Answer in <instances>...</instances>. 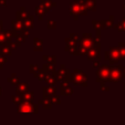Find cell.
I'll list each match as a JSON object with an SVG mask.
<instances>
[{"instance_id":"22","label":"cell","mask_w":125,"mask_h":125,"mask_svg":"<svg viewBox=\"0 0 125 125\" xmlns=\"http://www.w3.org/2000/svg\"><path fill=\"white\" fill-rule=\"evenodd\" d=\"M33 45H34V51H42L43 50V41L39 38H34L33 41Z\"/></svg>"},{"instance_id":"21","label":"cell","mask_w":125,"mask_h":125,"mask_svg":"<svg viewBox=\"0 0 125 125\" xmlns=\"http://www.w3.org/2000/svg\"><path fill=\"white\" fill-rule=\"evenodd\" d=\"M42 69L46 72V73H52L56 71V64H52V63H44Z\"/></svg>"},{"instance_id":"16","label":"cell","mask_w":125,"mask_h":125,"mask_svg":"<svg viewBox=\"0 0 125 125\" xmlns=\"http://www.w3.org/2000/svg\"><path fill=\"white\" fill-rule=\"evenodd\" d=\"M82 3L85 5L88 11H96L97 0H83Z\"/></svg>"},{"instance_id":"11","label":"cell","mask_w":125,"mask_h":125,"mask_svg":"<svg viewBox=\"0 0 125 125\" xmlns=\"http://www.w3.org/2000/svg\"><path fill=\"white\" fill-rule=\"evenodd\" d=\"M100 23H101L102 29L111 28L114 25V17L113 16H110V18L108 20H100Z\"/></svg>"},{"instance_id":"9","label":"cell","mask_w":125,"mask_h":125,"mask_svg":"<svg viewBox=\"0 0 125 125\" xmlns=\"http://www.w3.org/2000/svg\"><path fill=\"white\" fill-rule=\"evenodd\" d=\"M57 79L59 81H70V72L65 67V64L62 63L60 65V69L57 71Z\"/></svg>"},{"instance_id":"8","label":"cell","mask_w":125,"mask_h":125,"mask_svg":"<svg viewBox=\"0 0 125 125\" xmlns=\"http://www.w3.org/2000/svg\"><path fill=\"white\" fill-rule=\"evenodd\" d=\"M97 82H106L109 81V67L106 63L102 64L98 67V70L96 72Z\"/></svg>"},{"instance_id":"19","label":"cell","mask_w":125,"mask_h":125,"mask_svg":"<svg viewBox=\"0 0 125 125\" xmlns=\"http://www.w3.org/2000/svg\"><path fill=\"white\" fill-rule=\"evenodd\" d=\"M113 28H115L118 32H125V17L116 24L113 25Z\"/></svg>"},{"instance_id":"27","label":"cell","mask_w":125,"mask_h":125,"mask_svg":"<svg viewBox=\"0 0 125 125\" xmlns=\"http://www.w3.org/2000/svg\"><path fill=\"white\" fill-rule=\"evenodd\" d=\"M24 99L26 102H31L33 100V92H29V93H26L25 96H24Z\"/></svg>"},{"instance_id":"7","label":"cell","mask_w":125,"mask_h":125,"mask_svg":"<svg viewBox=\"0 0 125 125\" xmlns=\"http://www.w3.org/2000/svg\"><path fill=\"white\" fill-rule=\"evenodd\" d=\"M104 60L108 61L109 64H115L119 62V61L121 60V57H120L118 47L113 46V47H110L109 50H106L104 52Z\"/></svg>"},{"instance_id":"6","label":"cell","mask_w":125,"mask_h":125,"mask_svg":"<svg viewBox=\"0 0 125 125\" xmlns=\"http://www.w3.org/2000/svg\"><path fill=\"white\" fill-rule=\"evenodd\" d=\"M100 38H101V36H96L94 46L89 50V52L87 54V60L88 61H100L101 60V55H100L101 41H100Z\"/></svg>"},{"instance_id":"25","label":"cell","mask_w":125,"mask_h":125,"mask_svg":"<svg viewBox=\"0 0 125 125\" xmlns=\"http://www.w3.org/2000/svg\"><path fill=\"white\" fill-rule=\"evenodd\" d=\"M45 75H46V72H45L43 69H39V70L34 74V76H35L38 80H44V79H45Z\"/></svg>"},{"instance_id":"4","label":"cell","mask_w":125,"mask_h":125,"mask_svg":"<svg viewBox=\"0 0 125 125\" xmlns=\"http://www.w3.org/2000/svg\"><path fill=\"white\" fill-rule=\"evenodd\" d=\"M109 67V81L111 82H119L123 78V68L124 65L119 63L117 65L110 64Z\"/></svg>"},{"instance_id":"5","label":"cell","mask_w":125,"mask_h":125,"mask_svg":"<svg viewBox=\"0 0 125 125\" xmlns=\"http://www.w3.org/2000/svg\"><path fill=\"white\" fill-rule=\"evenodd\" d=\"M70 81L75 85H81L83 87L87 86L88 76L80 69H74L72 73H70Z\"/></svg>"},{"instance_id":"35","label":"cell","mask_w":125,"mask_h":125,"mask_svg":"<svg viewBox=\"0 0 125 125\" xmlns=\"http://www.w3.org/2000/svg\"><path fill=\"white\" fill-rule=\"evenodd\" d=\"M40 1H41V2H42V1H44V0H40Z\"/></svg>"},{"instance_id":"31","label":"cell","mask_w":125,"mask_h":125,"mask_svg":"<svg viewBox=\"0 0 125 125\" xmlns=\"http://www.w3.org/2000/svg\"><path fill=\"white\" fill-rule=\"evenodd\" d=\"M123 77H125V66L123 68Z\"/></svg>"},{"instance_id":"2","label":"cell","mask_w":125,"mask_h":125,"mask_svg":"<svg viewBox=\"0 0 125 125\" xmlns=\"http://www.w3.org/2000/svg\"><path fill=\"white\" fill-rule=\"evenodd\" d=\"M88 10L82 2L71 1L69 2V14L73 16V19L76 21L78 20L79 16H87Z\"/></svg>"},{"instance_id":"23","label":"cell","mask_w":125,"mask_h":125,"mask_svg":"<svg viewBox=\"0 0 125 125\" xmlns=\"http://www.w3.org/2000/svg\"><path fill=\"white\" fill-rule=\"evenodd\" d=\"M117 47H118V50L120 53L121 60H125V42H119Z\"/></svg>"},{"instance_id":"13","label":"cell","mask_w":125,"mask_h":125,"mask_svg":"<svg viewBox=\"0 0 125 125\" xmlns=\"http://www.w3.org/2000/svg\"><path fill=\"white\" fill-rule=\"evenodd\" d=\"M50 86H53L56 84V82L58 81L57 79V71L52 72V73H46L45 75V79H44Z\"/></svg>"},{"instance_id":"20","label":"cell","mask_w":125,"mask_h":125,"mask_svg":"<svg viewBox=\"0 0 125 125\" xmlns=\"http://www.w3.org/2000/svg\"><path fill=\"white\" fill-rule=\"evenodd\" d=\"M35 13H36V16L38 17V19L40 21H42L43 20V16L46 14V11H45V9H44V7L42 5H39V6H37L35 8Z\"/></svg>"},{"instance_id":"30","label":"cell","mask_w":125,"mask_h":125,"mask_svg":"<svg viewBox=\"0 0 125 125\" xmlns=\"http://www.w3.org/2000/svg\"><path fill=\"white\" fill-rule=\"evenodd\" d=\"M101 89H102V90H104V91H107V90H108V88H107V87H105L104 82H101Z\"/></svg>"},{"instance_id":"34","label":"cell","mask_w":125,"mask_h":125,"mask_svg":"<svg viewBox=\"0 0 125 125\" xmlns=\"http://www.w3.org/2000/svg\"><path fill=\"white\" fill-rule=\"evenodd\" d=\"M123 90H125V83H124V85H123Z\"/></svg>"},{"instance_id":"33","label":"cell","mask_w":125,"mask_h":125,"mask_svg":"<svg viewBox=\"0 0 125 125\" xmlns=\"http://www.w3.org/2000/svg\"><path fill=\"white\" fill-rule=\"evenodd\" d=\"M123 10H124V11H125V3H124V4H123Z\"/></svg>"},{"instance_id":"12","label":"cell","mask_w":125,"mask_h":125,"mask_svg":"<svg viewBox=\"0 0 125 125\" xmlns=\"http://www.w3.org/2000/svg\"><path fill=\"white\" fill-rule=\"evenodd\" d=\"M73 89L68 86V81H62L61 83V94L67 96V95H72Z\"/></svg>"},{"instance_id":"17","label":"cell","mask_w":125,"mask_h":125,"mask_svg":"<svg viewBox=\"0 0 125 125\" xmlns=\"http://www.w3.org/2000/svg\"><path fill=\"white\" fill-rule=\"evenodd\" d=\"M22 23L25 28L32 29L33 28V16H28L26 19H24L22 21Z\"/></svg>"},{"instance_id":"14","label":"cell","mask_w":125,"mask_h":125,"mask_svg":"<svg viewBox=\"0 0 125 125\" xmlns=\"http://www.w3.org/2000/svg\"><path fill=\"white\" fill-rule=\"evenodd\" d=\"M56 94V88L54 86H47L43 88V95L47 99L49 97H54Z\"/></svg>"},{"instance_id":"18","label":"cell","mask_w":125,"mask_h":125,"mask_svg":"<svg viewBox=\"0 0 125 125\" xmlns=\"http://www.w3.org/2000/svg\"><path fill=\"white\" fill-rule=\"evenodd\" d=\"M28 91V84L27 83H21V84H19L18 88H17V92L19 95H23V94H26Z\"/></svg>"},{"instance_id":"29","label":"cell","mask_w":125,"mask_h":125,"mask_svg":"<svg viewBox=\"0 0 125 125\" xmlns=\"http://www.w3.org/2000/svg\"><path fill=\"white\" fill-rule=\"evenodd\" d=\"M99 66H100V61H93L92 67L93 68H98Z\"/></svg>"},{"instance_id":"36","label":"cell","mask_w":125,"mask_h":125,"mask_svg":"<svg viewBox=\"0 0 125 125\" xmlns=\"http://www.w3.org/2000/svg\"><path fill=\"white\" fill-rule=\"evenodd\" d=\"M0 93H1V89H0Z\"/></svg>"},{"instance_id":"3","label":"cell","mask_w":125,"mask_h":125,"mask_svg":"<svg viewBox=\"0 0 125 125\" xmlns=\"http://www.w3.org/2000/svg\"><path fill=\"white\" fill-rule=\"evenodd\" d=\"M65 41V48L64 50L69 53V55L78 56L77 45H78V36L75 33H70L68 37L64 39Z\"/></svg>"},{"instance_id":"28","label":"cell","mask_w":125,"mask_h":125,"mask_svg":"<svg viewBox=\"0 0 125 125\" xmlns=\"http://www.w3.org/2000/svg\"><path fill=\"white\" fill-rule=\"evenodd\" d=\"M30 73H33V74H35L38 70H39V68H38V65L37 64H30Z\"/></svg>"},{"instance_id":"15","label":"cell","mask_w":125,"mask_h":125,"mask_svg":"<svg viewBox=\"0 0 125 125\" xmlns=\"http://www.w3.org/2000/svg\"><path fill=\"white\" fill-rule=\"evenodd\" d=\"M41 5L44 7V9H45V11L47 13V12L51 11L53 8H55L57 6V3L56 2H53L52 0H44V1L41 2Z\"/></svg>"},{"instance_id":"32","label":"cell","mask_w":125,"mask_h":125,"mask_svg":"<svg viewBox=\"0 0 125 125\" xmlns=\"http://www.w3.org/2000/svg\"><path fill=\"white\" fill-rule=\"evenodd\" d=\"M73 1H77V2H82L83 0H73Z\"/></svg>"},{"instance_id":"26","label":"cell","mask_w":125,"mask_h":125,"mask_svg":"<svg viewBox=\"0 0 125 125\" xmlns=\"http://www.w3.org/2000/svg\"><path fill=\"white\" fill-rule=\"evenodd\" d=\"M47 27L49 29H56L57 27V21L53 20H48L47 21Z\"/></svg>"},{"instance_id":"24","label":"cell","mask_w":125,"mask_h":125,"mask_svg":"<svg viewBox=\"0 0 125 125\" xmlns=\"http://www.w3.org/2000/svg\"><path fill=\"white\" fill-rule=\"evenodd\" d=\"M43 60L44 61H47V63H52V64H56V62H57V57L54 55V56H51V57H46V56H43Z\"/></svg>"},{"instance_id":"10","label":"cell","mask_w":125,"mask_h":125,"mask_svg":"<svg viewBox=\"0 0 125 125\" xmlns=\"http://www.w3.org/2000/svg\"><path fill=\"white\" fill-rule=\"evenodd\" d=\"M33 109H36V105L32 104L30 102H23L18 107V110L21 112H33Z\"/></svg>"},{"instance_id":"1","label":"cell","mask_w":125,"mask_h":125,"mask_svg":"<svg viewBox=\"0 0 125 125\" xmlns=\"http://www.w3.org/2000/svg\"><path fill=\"white\" fill-rule=\"evenodd\" d=\"M95 38L92 37L91 33H83L81 38L78 40L77 51L78 56H87L89 50L94 46Z\"/></svg>"}]
</instances>
